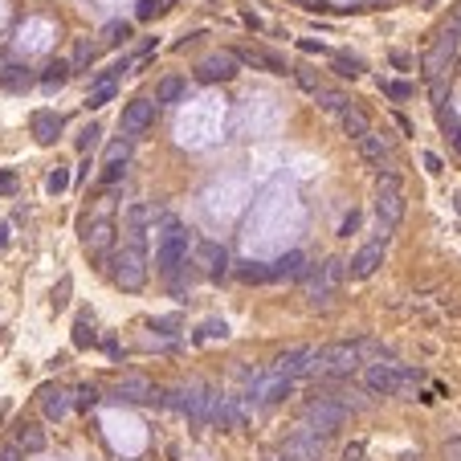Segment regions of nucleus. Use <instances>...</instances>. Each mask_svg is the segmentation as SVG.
Wrapping results in <instances>:
<instances>
[{"label":"nucleus","instance_id":"1","mask_svg":"<svg viewBox=\"0 0 461 461\" xmlns=\"http://www.w3.org/2000/svg\"><path fill=\"white\" fill-rule=\"evenodd\" d=\"M192 253V237L188 229H180L172 217H164V233H159V245H155V270L164 277H172Z\"/></svg>","mask_w":461,"mask_h":461},{"label":"nucleus","instance_id":"2","mask_svg":"<svg viewBox=\"0 0 461 461\" xmlns=\"http://www.w3.org/2000/svg\"><path fill=\"white\" fill-rule=\"evenodd\" d=\"M375 213H380V229H396L404 221V184L396 172H384L375 176Z\"/></svg>","mask_w":461,"mask_h":461},{"label":"nucleus","instance_id":"3","mask_svg":"<svg viewBox=\"0 0 461 461\" xmlns=\"http://www.w3.org/2000/svg\"><path fill=\"white\" fill-rule=\"evenodd\" d=\"M360 368V351L355 343H326V347H315V360H311V375H351Z\"/></svg>","mask_w":461,"mask_h":461},{"label":"nucleus","instance_id":"4","mask_svg":"<svg viewBox=\"0 0 461 461\" xmlns=\"http://www.w3.org/2000/svg\"><path fill=\"white\" fill-rule=\"evenodd\" d=\"M110 277H115V286L127 290V294L143 290V286H147V257H143V249H139V245H123V249L110 257Z\"/></svg>","mask_w":461,"mask_h":461},{"label":"nucleus","instance_id":"5","mask_svg":"<svg viewBox=\"0 0 461 461\" xmlns=\"http://www.w3.org/2000/svg\"><path fill=\"white\" fill-rule=\"evenodd\" d=\"M343 420H347V409L335 404L331 396H319V400H311V404L302 409V429H311V433H319V437H331L335 429H343Z\"/></svg>","mask_w":461,"mask_h":461},{"label":"nucleus","instance_id":"6","mask_svg":"<svg viewBox=\"0 0 461 461\" xmlns=\"http://www.w3.org/2000/svg\"><path fill=\"white\" fill-rule=\"evenodd\" d=\"M343 257H326L323 266H315L311 274H306V298L311 302H326L335 290H339V282H343Z\"/></svg>","mask_w":461,"mask_h":461},{"label":"nucleus","instance_id":"7","mask_svg":"<svg viewBox=\"0 0 461 461\" xmlns=\"http://www.w3.org/2000/svg\"><path fill=\"white\" fill-rule=\"evenodd\" d=\"M249 380V396L257 400V404H277L282 396H290V384L294 380H286V375H277V371H253V375H245Z\"/></svg>","mask_w":461,"mask_h":461},{"label":"nucleus","instance_id":"8","mask_svg":"<svg viewBox=\"0 0 461 461\" xmlns=\"http://www.w3.org/2000/svg\"><path fill=\"white\" fill-rule=\"evenodd\" d=\"M213 388L208 384H188L184 388V409L180 413L188 416V424H196V429H204L208 424V413H213Z\"/></svg>","mask_w":461,"mask_h":461},{"label":"nucleus","instance_id":"9","mask_svg":"<svg viewBox=\"0 0 461 461\" xmlns=\"http://www.w3.org/2000/svg\"><path fill=\"white\" fill-rule=\"evenodd\" d=\"M384 241L388 237H380V241H368L364 249H355V257L351 262H343V274H351L355 282H364V277H371L380 266H384Z\"/></svg>","mask_w":461,"mask_h":461},{"label":"nucleus","instance_id":"10","mask_svg":"<svg viewBox=\"0 0 461 461\" xmlns=\"http://www.w3.org/2000/svg\"><path fill=\"white\" fill-rule=\"evenodd\" d=\"M192 266H200L208 277H225V270H229V249L217 245V241H196V245H192Z\"/></svg>","mask_w":461,"mask_h":461},{"label":"nucleus","instance_id":"11","mask_svg":"<svg viewBox=\"0 0 461 461\" xmlns=\"http://www.w3.org/2000/svg\"><path fill=\"white\" fill-rule=\"evenodd\" d=\"M323 445L326 437L311 433V429H294V437H286V461H319L323 458Z\"/></svg>","mask_w":461,"mask_h":461},{"label":"nucleus","instance_id":"12","mask_svg":"<svg viewBox=\"0 0 461 461\" xmlns=\"http://www.w3.org/2000/svg\"><path fill=\"white\" fill-rule=\"evenodd\" d=\"M151 123H155V102H151V98H135V102H127V106H123L119 127H123V135H127V139L143 135Z\"/></svg>","mask_w":461,"mask_h":461},{"label":"nucleus","instance_id":"13","mask_svg":"<svg viewBox=\"0 0 461 461\" xmlns=\"http://www.w3.org/2000/svg\"><path fill=\"white\" fill-rule=\"evenodd\" d=\"M208 424H217V429H225V433H233V429H241L245 424V404H241V396H213V413H208Z\"/></svg>","mask_w":461,"mask_h":461},{"label":"nucleus","instance_id":"14","mask_svg":"<svg viewBox=\"0 0 461 461\" xmlns=\"http://www.w3.org/2000/svg\"><path fill=\"white\" fill-rule=\"evenodd\" d=\"M237 57H233V49H221V53H208L200 66H196V78L200 82H229V78H237Z\"/></svg>","mask_w":461,"mask_h":461},{"label":"nucleus","instance_id":"15","mask_svg":"<svg viewBox=\"0 0 461 461\" xmlns=\"http://www.w3.org/2000/svg\"><path fill=\"white\" fill-rule=\"evenodd\" d=\"M364 384H368L371 396H396V388H400V364H371L364 371Z\"/></svg>","mask_w":461,"mask_h":461},{"label":"nucleus","instance_id":"16","mask_svg":"<svg viewBox=\"0 0 461 461\" xmlns=\"http://www.w3.org/2000/svg\"><path fill=\"white\" fill-rule=\"evenodd\" d=\"M311 360H315V347H290L274 360L270 371L286 375V380H298V375H311Z\"/></svg>","mask_w":461,"mask_h":461},{"label":"nucleus","instance_id":"17","mask_svg":"<svg viewBox=\"0 0 461 461\" xmlns=\"http://www.w3.org/2000/svg\"><path fill=\"white\" fill-rule=\"evenodd\" d=\"M115 396H119V400H131V404H143V400H155V396H159V388H155L147 375L131 371V375H123V380L115 384Z\"/></svg>","mask_w":461,"mask_h":461},{"label":"nucleus","instance_id":"18","mask_svg":"<svg viewBox=\"0 0 461 461\" xmlns=\"http://www.w3.org/2000/svg\"><path fill=\"white\" fill-rule=\"evenodd\" d=\"M61 127H66V119H61L57 110H37V115L29 119V131H33V139H37L41 147H53L57 135H61Z\"/></svg>","mask_w":461,"mask_h":461},{"label":"nucleus","instance_id":"19","mask_svg":"<svg viewBox=\"0 0 461 461\" xmlns=\"http://www.w3.org/2000/svg\"><path fill=\"white\" fill-rule=\"evenodd\" d=\"M237 61H245V66H257V70H270V74H290V66L277 57V53H270V49L262 46H249V49H237L233 53Z\"/></svg>","mask_w":461,"mask_h":461},{"label":"nucleus","instance_id":"20","mask_svg":"<svg viewBox=\"0 0 461 461\" xmlns=\"http://www.w3.org/2000/svg\"><path fill=\"white\" fill-rule=\"evenodd\" d=\"M82 245H86L90 257H106V249L115 245V225H110V221H94V225H86Z\"/></svg>","mask_w":461,"mask_h":461},{"label":"nucleus","instance_id":"21","mask_svg":"<svg viewBox=\"0 0 461 461\" xmlns=\"http://www.w3.org/2000/svg\"><path fill=\"white\" fill-rule=\"evenodd\" d=\"M302 270H306V253L294 249V253L277 257L274 266H270V282H294V277H302Z\"/></svg>","mask_w":461,"mask_h":461},{"label":"nucleus","instance_id":"22","mask_svg":"<svg viewBox=\"0 0 461 461\" xmlns=\"http://www.w3.org/2000/svg\"><path fill=\"white\" fill-rule=\"evenodd\" d=\"M355 143H360V155L371 159V164H384V155L392 151V135H384V131H368V135H360Z\"/></svg>","mask_w":461,"mask_h":461},{"label":"nucleus","instance_id":"23","mask_svg":"<svg viewBox=\"0 0 461 461\" xmlns=\"http://www.w3.org/2000/svg\"><path fill=\"white\" fill-rule=\"evenodd\" d=\"M41 409H46L49 420H61V416L74 409V400H70V392H61V388L46 384V388H41Z\"/></svg>","mask_w":461,"mask_h":461},{"label":"nucleus","instance_id":"24","mask_svg":"<svg viewBox=\"0 0 461 461\" xmlns=\"http://www.w3.org/2000/svg\"><path fill=\"white\" fill-rule=\"evenodd\" d=\"M12 445H17L21 453H41V449H46V433L25 420V424H17V433H12Z\"/></svg>","mask_w":461,"mask_h":461},{"label":"nucleus","instance_id":"25","mask_svg":"<svg viewBox=\"0 0 461 461\" xmlns=\"http://www.w3.org/2000/svg\"><path fill=\"white\" fill-rule=\"evenodd\" d=\"M0 86H4V90H25V86H33V74H29V66L0 61Z\"/></svg>","mask_w":461,"mask_h":461},{"label":"nucleus","instance_id":"26","mask_svg":"<svg viewBox=\"0 0 461 461\" xmlns=\"http://www.w3.org/2000/svg\"><path fill=\"white\" fill-rule=\"evenodd\" d=\"M184 78H176V74H168V78H159V86H155V106H172V102H180L184 98Z\"/></svg>","mask_w":461,"mask_h":461},{"label":"nucleus","instance_id":"27","mask_svg":"<svg viewBox=\"0 0 461 461\" xmlns=\"http://www.w3.org/2000/svg\"><path fill=\"white\" fill-rule=\"evenodd\" d=\"M339 119H343V131H347L351 139H360V135H368V131H371L368 115H364V110H355V106H347V110H343Z\"/></svg>","mask_w":461,"mask_h":461},{"label":"nucleus","instance_id":"28","mask_svg":"<svg viewBox=\"0 0 461 461\" xmlns=\"http://www.w3.org/2000/svg\"><path fill=\"white\" fill-rule=\"evenodd\" d=\"M155 217H159V208H155V204H147V200H139V204H131V208H127V225H131V229L155 225Z\"/></svg>","mask_w":461,"mask_h":461},{"label":"nucleus","instance_id":"29","mask_svg":"<svg viewBox=\"0 0 461 461\" xmlns=\"http://www.w3.org/2000/svg\"><path fill=\"white\" fill-rule=\"evenodd\" d=\"M315 94H319V106H323L326 115H343V110L351 106V98H347L343 90H323V86H319Z\"/></svg>","mask_w":461,"mask_h":461},{"label":"nucleus","instance_id":"30","mask_svg":"<svg viewBox=\"0 0 461 461\" xmlns=\"http://www.w3.org/2000/svg\"><path fill=\"white\" fill-rule=\"evenodd\" d=\"M110 98H115V78L106 74V78H98V82H94V90H90V98H86V106H90V110H98V106H106Z\"/></svg>","mask_w":461,"mask_h":461},{"label":"nucleus","instance_id":"31","mask_svg":"<svg viewBox=\"0 0 461 461\" xmlns=\"http://www.w3.org/2000/svg\"><path fill=\"white\" fill-rule=\"evenodd\" d=\"M66 78H70V61H49L46 74H41V86L57 90V86H66Z\"/></svg>","mask_w":461,"mask_h":461},{"label":"nucleus","instance_id":"32","mask_svg":"<svg viewBox=\"0 0 461 461\" xmlns=\"http://www.w3.org/2000/svg\"><path fill=\"white\" fill-rule=\"evenodd\" d=\"M98 343V331H94L90 315H82L78 323H74V347H94Z\"/></svg>","mask_w":461,"mask_h":461},{"label":"nucleus","instance_id":"33","mask_svg":"<svg viewBox=\"0 0 461 461\" xmlns=\"http://www.w3.org/2000/svg\"><path fill=\"white\" fill-rule=\"evenodd\" d=\"M331 66H335V74H339V78H360V74H364L360 57H347V53H335V57H331Z\"/></svg>","mask_w":461,"mask_h":461},{"label":"nucleus","instance_id":"34","mask_svg":"<svg viewBox=\"0 0 461 461\" xmlns=\"http://www.w3.org/2000/svg\"><path fill=\"white\" fill-rule=\"evenodd\" d=\"M241 282H270V266H262V262H249V266H241L237 270Z\"/></svg>","mask_w":461,"mask_h":461},{"label":"nucleus","instance_id":"35","mask_svg":"<svg viewBox=\"0 0 461 461\" xmlns=\"http://www.w3.org/2000/svg\"><path fill=\"white\" fill-rule=\"evenodd\" d=\"M155 400H159L168 413H180V409H184V388H168V392H159Z\"/></svg>","mask_w":461,"mask_h":461},{"label":"nucleus","instance_id":"36","mask_svg":"<svg viewBox=\"0 0 461 461\" xmlns=\"http://www.w3.org/2000/svg\"><path fill=\"white\" fill-rule=\"evenodd\" d=\"M225 335H229V326L221 323V319H208V323L196 331V339H200V343H204V339H225Z\"/></svg>","mask_w":461,"mask_h":461},{"label":"nucleus","instance_id":"37","mask_svg":"<svg viewBox=\"0 0 461 461\" xmlns=\"http://www.w3.org/2000/svg\"><path fill=\"white\" fill-rule=\"evenodd\" d=\"M127 159H131V143H127V139L106 147V164H127Z\"/></svg>","mask_w":461,"mask_h":461},{"label":"nucleus","instance_id":"38","mask_svg":"<svg viewBox=\"0 0 461 461\" xmlns=\"http://www.w3.org/2000/svg\"><path fill=\"white\" fill-rule=\"evenodd\" d=\"M70 286H74L70 277L57 282V290H53V311H66V306H70Z\"/></svg>","mask_w":461,"mask_h":461},{"label":"nucleus","instance_id":"39","mask_svg":"<svg viewBox=\"0 0 461 461\" xmlns=\"http://www.w3.org/2000/svg\"><path fill=\"white\" fill-rule=\"evenodd\" d=\"M290 74H294V78H298V86H302V90H319V74H315V70H290Z\"/></svg>","mask_w":461,"mask_h":461},{"label":"nucleus","instance_id":"40","mask_svg":"<svg viewBox=\"0 0 461 461\" xmlns=\"http://www.w3.org/2000/svg\"><path fill=\"white\" fill-rule=\"evenodd\" d=\"M384 94L396 98V102H404V98H413V86L409 82H384Z\"/></svg>","mask_w":461,"mask_h":461},{"label":"nucleus","instance_id":"41","mask_svg":"<svg viewBox=\"0 0 461 461\" xmlns=\"http://www.w3.org/2000/svg\"><path fill=\"white\" fill-rule=\"evenodd\" d=\"M127 176V164H106V172H102V184L106 188H115L119 180Z\"/></svg>","mask_w":461,"mask_h":461},{"label":"nucleus","instance_id":"42","mask_svg":"<svg viewBox=\"0 0 461 461\" xmlns=\"http://www.w3.org/2000/svg\"><path fill=\"white\" fill-rule=\"evenodd\" d=\"M98 135H102V127H86V131H82V135H78V151H90V147H98Z\"/></svg>","mask_w":461,"mask_h":461},{"label":"nucleus","instance_id":"43","mask_svg":"<svg viewBox=\"0 0 461 461\" xmlns=\"http://www.w3.org/2000/svg\"><path fill=\"white\" fill-rule=\"evenodd\" d=\"M94 404H98V388H94V384H82V388H78V409H94Z\"/></svg>","mask_w":461,"mask_h":461},{"label":"nucleus","instance_id":"44","mask_svg":"<svg viewBox=\"0 0 461 461\" xmlns=\"http://www.w3.org/2000/svg\"><path fill=\"white\" fill-rule=\"evenodd\" d=\"M119 37H127V25H119V21H115V25H106L102 41H106V46H119Z\"/></svg>","mask_w":461,"mask_h":461},{"label":"nucleus","instance_id":"45","mask_svg":"<svg viewBox=\"0 0 461 461\" xmlns=\"http://www.w3.org/2000/svg\"><path fill=\"white\" fill-rule=\"evenodd\" d=\"M12 192H17V172L4 168V172H0V196H12Z\"/></svg>","mask_w":461,"mask_h":461},{"label":"nucleus","instance_id":"46","mask_svg":"<svg viewBox=\"0 0 461 461\" xmlns=\"http://www.w3.org/2000/svg\"><path fill=\"white\" fill-rule=\"evenodd\" d=\"M355 229H360V213L351 208V213L343 217V225H339V233H343V237H351V233H355Z\"/></svg>","mask_w":461,"mask_h":461},{"label":"nucleus","instance_id":"47","mask_svg":"<svg viewBox=\"0 0 461 461\" xmlns=\"http://www.w3.org/2000/svg\"><path fill=\"white\" fill-rule=\"evenodd\" d=\"M364 458V441H351L347 449H343V461H360Z\"/></svg>","mask_w":461,"mask_h":461},{"label":"nucleus","instance_id":"48","mask_svg":"<svg viewBox=\"0 0 461 461\" xmlns=\"http://www.w3.org/2000/svg\"><path fill=\"white\" fill-rule=\"evenodd\" d=\"M66 184H70V176H66V172H53V176H49V192H61V188H66Z\"/></svg>","mask_w":461,"mask_h":461},{"label":"nucleus","instance_id":"49","mask_svg":"<svg viewBox=\"0 0 461 461\" xmlns=\"http://www.w3.org/2000/svg\"><path fill=\"white\" fill-rule=\"evenodd\" d=\"M424 168L433 172V176H441L445 168H441V155H433V151H424Z\"/></svg>","mask_w":461,"mask_h":461},{"label":"nucleus","instance_id":"50","mask_svg":"<svg viewBox=\"0 0 461 461\" xmlns=\"http://www.w3.org/2000/svg\"><path fill=\"white\" fill-rule=\"evenodd\" d=\"M151 12H159V0H139V21H147Z\"/></svg>","mask_w":461,"mask_h":461},{"label":"nucleus","instance_id":"51","mask_svg":"<svg viewBox=\"0 0 461 461\" xmlns=\"http://www.w3.org/2000/svg\"><path fill=\"white\" fill-rule=\"evenodd\" d=\"M25 453L17 449V445H0V461H21Z\"/></svg>","mask_w":461,"mask_h":461},{"label":"nucleus","instance_id":"52","mask_svg":"<svg viewBox=\"0 0 461 461\" xmlns=\"http://www.w3.org/2000/svg\"><path fill=\"white\" fill-rule=\"evenodd\" d=\"M392 66H396V70H409V66H413V57H409V53H400V49H396V53H392Z\"/></svg>","mask_w":461,"mask_h":461},{"label":"nucleus","instance_id":"53","mask_svg":"<svg viewBox=\"0 0 461 461\" xmlns=\"http://www.w3.org/2000/svg\"><path fill=\"white\" fill-rule=\"evenodd\" d=\"M151 331H164V335H172V331H176V319H155V323H151Z\"/></svg>","mask_w":461,"mask_h":461},{"label":"nucleus","instance_id":"54","mask_svg":"<svg viewBox=\"0 0 461 461\" xmlns=\"http://www.w3.org/2000/svg\"><path fill=\"white\" fill-rule=\"evenodd\" d=\"M298 4H302V8H311V12H323V8H326V0H298Z\"/></svg>","mask_w":461,"mask_h":461},{"label":"nucleus","instance_id":"55","mask_svg":"<svg viewBox=\"0 0 461 461\" xmlns=\"http://www.w3.org/2000/svg\"><path fill=\"white\" fill-rule=\"evenodd\" d=\"M298 49H302V53H319L323 46H319V41H298Z\"/></svg>","mask_w":461,"mask_h":461},{"label":"nucleus","instance_id":"56","mask_svg":"<svg viewBox=\"0 0 461 461\" xmlns=\"http://www.w3.org/2000/svg\"><path fill=\"white\" fill-rule=\"evenodd\" d=\"M159 8H172V0H159Z\"/></svg>","mask_w":461,"mask_h":461}]
</instances>
